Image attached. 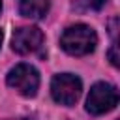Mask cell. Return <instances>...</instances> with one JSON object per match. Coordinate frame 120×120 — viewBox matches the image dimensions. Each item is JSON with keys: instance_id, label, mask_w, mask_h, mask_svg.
Instances as JSON below:
<instances>
[{"instance_id": "cell-1", "label": "cell", "mask_w": 120, "mask_h": 120, "mask_svg": "<svg viewBox=\"0 0 120 120\" xmlns=\"http://www.w3.org/2000/svg\"><path fill=\"white\" fill-rule=\"evenodd\" d=\"M60 45L71 56H84L96 49L98 36H96L94 28L88 24H73L62 32Z\"/></svg>"}, {"instance_id": "cell-2", "label": "cell", "mask_w": 120, "mask_h": 120, "mask_svg": "<svg viewBox=\"0 0 120 120\" xmlns=\"http://www.w3.org/2000/svg\"><path fill=\"white\" fill-rule=\"evenodd\" d=\"M82 92V82L77 75L71 73H60L54 75L51 81V96L56 103L71 107L77 103V99L81 98Z\"/></svg>"}, {"instance_id": "cell-3", "label": "cell", "mask_w": 120, "mask_h": 120, "mask_svg": "<svg viewBox=\"0 0 120 120\" xmlns=\"http://www.w3.org/2000/svg\"><path fill=\"white\" fill-rule=\"evenodd\" d=\"M6 81L24 98H34L39 88V73L30 64H17L15 68H11Z\"/></svg>"}, {"instance_id": "cell-4", "label": "cell", "mask_w": 120, "mask_h": 120, "mask_svg": "<svg viewBox=\"0 0 120 120\" xmlns=\"http://www.w3.org/2000/svg\"><path fill=\"white\" fill-rule=\"evenodd\" d=\"M118 105V90L109 82H96L86 98V111L90 114H105Z\"/></svg>"}, {"instance_id": "cell-5", "label": "cell", "mask_w": 120, "mask_h": 120, "mask_svg": "<svg viewBox=\"0 0 120 120\" xmlns=\"http://www.w3.org/2000/svg\"><path fill=\"white\" fill-rule=\"evenodd\" d=\"M43 39H45V36L38 26H21L13 32L11 47L19 54H32L41 49Z\"/></svg>"}, {"instance_id": "cell-6", "label": "cell", "mask_w": 120, "mask_h": 120, "mask_svg": "<svg viewBox=\"0 0 120 120\" xmlns=\"http://www.w3.org/2000/svg\"><path fill=\"white\" fill-rule=\"evenodd\" d=\"M19 11L28 19H41L49 11V0H21Z\"/></svg>"}, {"instance_id": "cell-7", "label": "cell", "mask_w": 120, "mask_h": 120, "mask_svg": "<svg viewBox=\"0 0 120 120\" xmlns=\"http://www.w3.org/2000/svg\"><path fill=\"white\" fill-rule=\"evenodd\" d=\"M109 60H111V64L116 68L118 66V54H116V39L112 41V47H111V51H109Z\"/></svg>"}, {"instance_id": "cell-8", "label": "cell", "mask_w": 120, "mask_h": 120, "mask_svg": "<svg viewBox=\"0 0 120 120\" xmlns=\"http://www.w3.org/2000/svg\"><path fill=\"white\" fill-rule=\"evenodd\" d=\"M88 2H90V6L96 8V9H101V8L107 4V0H88Z\"/></svg>"}, {"instance_id": "cell-9", "label": "cell", "mask_w": 120, "mask_h": 120, "mask_svg": "<svg viewBox=\"0 0 120 120\" xmlns=\"http://www.w3.org/2000/svg\"><path fill=\"white\" fill-rule=\"evenodd\" d=\"M2 38H4V34H2V30H0V45H2Z\"/></svg>"}, {"instance_id": "cell-10", "label": "cell", "mask_w": 120, "mask_h": 120, "mask_svg": "<svg viewBox=\"0 0 120 120\" xmlns=\"http://www.w3.org/2000/svg\"><path fill=\"white\" fill-rule=\"evenodd\" d=\"M0 11H2V0H0Z\"/></svg>"}]
</instances>
